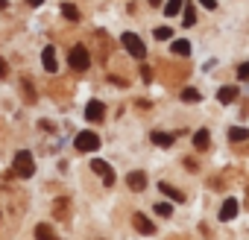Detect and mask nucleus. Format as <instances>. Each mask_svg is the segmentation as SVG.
I'll list each match as a JSON object with an SVG mask.
<instances>
[{
  "label": "nucleus",
  "instance_id": "1",
  "mask_svg": "<svg viewBox=\"0 0 249 240\" xmlns=\"http://www.w3.org/2000/svg\"><path fill=\"white\" fill-rule=\"evenodd\" d=\"M12 170H15V176L30 179V176L36 173V158H33V153H30V150H21V153L15 155V161H12Z\"/></svg>",
  "mask_w": 249,
  "mask_h": 240
},
{
  "label": "nucleus",
  "instance_id": "2",
  "mask_svg": "<svg viewBox=\"0 0 249 240\" xmlns=\"http://www.w3.org/2000/svg\"><path fill=\"white\" fill-rule=\"evenodd\" d=\"M68 65L73 68V70H88L91 68V56H88V50L82 47V44H76V47H71V53H68Z\"/></svg>",
  "mask_w": 249,
  "mask_h": 240
},
{
  "label": "nucleus",
  "instance_id": "3",
  "mask_svg": "<svg viewBox=\"0 0 249 240\" xmlns=\"http://www.w3.org/2000/svg\"><path fill=\"white\" fill-rule=\"evenodd\" d=\"M120 44L126 47L135 59H144V56H147V47H144V41H141L135 33H123V35H120Z\"/></svg>",
  "mask_w": 249,
  "mask_h": 240
},
{
  "label": "nucleus",
  "instance_id": "4",
  "mask_svg": "<svg viewBox=\"0 0 249 240\" xmlns=\"http://www.w3.org/2000/svg\"><path fill=\"white\" fill-rule=\"evenodd\" d=\"M73 147H76L79 153H94V150L100 147V138H97L94 132H88V129H85V132H79V135L73 138Z\"/></svg>",
  "mask_w": 249,
  "mask_h": 240
},
{
  "label": "nucleus",
  "instance_id": "5",
  "mask_svg": "<svg viewBox=\"0 0 249 240\" xmlns=\"http://www.w3.org/2000/svg\"><path fill=\"white\" fill-rule=\"evenodd\" d=\"M91 170H94V173H97V176L103 179V185H106V188H111V185H114V173H111V167H108L106 161H100V158H94V164H91Z\"/></svg>",
  "mask_w": 249,
  "mask_h": 240
},
{
  "label": "nucleus",
  "instance_id": "6",
  "mask_svg": "<svg viewBox=\"0 0 249 240\" xmlns=\"http://www.w3.org/2000/svg\"><path fill=\"white\" fill-rule=\"evenodd\" d=\"M85 117L97 123V120H103V117H106V105H103L100 100H91V103L85 105Z\"/></svg>",
  "mask_w": 249,
  "mask_h": 240
},
{
  "label": "nucleus",
  "instance_id": "7",
  "mask_svg": "<svg viewBox=\"0 0 249 240\" xmlns=\"http://www.w3.org/2000/svg\"><path fill=\"white\" fill-rule=\"evenodd\" d=\"M132 225H135V231H141V234H156V223L147 220L144 214H135V217H132Z\"/></svg>",
  "mask_w": 249,
  "mask_h": 240
},
{
  "label": "nucleus",
  "instance_id": "8",
  "mask_svg": "<svg viewBox=\"0 0 249 240\" xmlns=\"http://www.w3.org/2000/svg\"><path fill=\"white\" fill-rule=\"evenodd\" d=\"M41 65H44L47 73H56L59 65H56V50H53V47H44V50H41Z\"/></svg>",
  "mask_w": 249,
  "mask_h": 240
},
{
  "label": "nucleus",
  "instance_id": "9",
  "mask_svg": "<svg viewBox=\"0 0 249 240\" xmlns=\"http://www.w3.org/2000/svg\"><path fill=\"white\" fill-rule=\"evenodd\" d=\"M237 208H240V205H237V199H226V202H223V208H220V220H223V223L234 220V217H237Z\"/></svg>",
  "mask_w": 249,
  "mask_h": 240
},
{
  "label": "nucleus",
  "instance_id": "10",
  "mask_svg": "<svg viewBox=\"0 0 249 240\" xmlns=\"http://www.w3.org/2000/svg\"><path fill=\"white\" fill-rule=\"evenodd\" d=\"M126 185H129V190H144V188H147V176L135 170V173L126 176Z\"/></svg>",
  "mask_w": 249,
  "mask_h": 240
},
{
  "label": "nucleus",
  "instance_id": "11",
  "mask_svg": "<svg viewBox=\"0 0 249 240\" xmlns=\"http://www.w3.org/2000/svg\"><path fill=\"white\" fill-rule=\"evenodd\" d=\"M159 190H161L164 196H170L173 202H185V199H188V196H185L179 188H173V185H167V182H161V185H159Z\"/></svg>",
  "mask_w": 249,
  "mask_h": 240
},
{
  "label": "nucleus",
  "instance_id": "12",
  "mask_svg": "<svg viewBox=\"0 0 249 240\" xmlns=\"http://www.w3.org/2000/svg\"><path fill=\"white\" fill-rule=\"evenodd\" d=\"M217 100H220V103H234V100H237V88H234V85L220 88V91H217Z\"/></svg>",
  "mask_w": 249,
  "mask_h": 240
},
{
  "label": "nucleus",
  "instance_id": "13",
  "mask_svg": "<svg viewBox=\"0 0 249 240\" xmlns=\"http://www.w3.org/2000/svg\"><path fill=\"white\" fill-rule=\"evenodd\" d=\"M150 138H153V144H159V147H173V141H176V135H167V132H153Z\"/></svg>",
  "mask_w": 249,
  "mask_h": 240
},
{
  "label": "nucleus",
  "instance_id": "14",
  "mask_svg": "<svg viewBox=\"0 0 249 240\" xmlns=\"http://www.w3.org/2000/svg\"><path fill=\"white\" fill-rule=\"evenodd\" d=\"M36 240H59V237H56V231L50 225L41 223V225H36Z\"/></svg>",
  "mask_w": 249,
  "mask_h": 240
},
{
  "label": "nucleus",
  "instance_id": "15",
  "mask_svg": "<svg viewBox=\"0 0 249 240\" xmlns=\"http://www.w3.org/2000/svg\"><path fill=\"white\" fill-rule=\"evenodd\" d=\"M246 138H249V129H243V126H231L229 129V141L237 144V141H246Z\"/></svg>",
  "mask_w": 249,
  "mask_h": 240
},
{
  "label": "nucleus",
  "instance_id": "16",
  "mask_svg": "<svg viewBox=\"0 0 249 240\" xmlns=\"http://www.w3.org/2000/svg\"><path fill=\"white\" fill-rule=\"evenodd\" d=\"M208 141H211V138H208V129H199V132L194 135V147H196V150H208Z\"/></svg>",
  "mask_w": 249,
  "mask_h": 240
},
{
  "label": "nucleus",
  "instance_id": "17",
  "mask_svg": "<svg viewBox=\"0 0 249 240\" xmlns=\"http://www.w3.org/2000/svg\"><path fill=\"white\" fill-rule=\"evenodd\" d=\"M62 15H65L68 21H79V9H76L73 3H62Z\"/></svg>",
  "mask_w": 249,
  "mask_h": 240
},
{
  "label": "nucleus",
  "instance_id": "18",
  "mask_svg": "<svg viewBox=\"0 0 249 240\" xmlns=\"http://www.w3.org/2000/svg\"><path fill=\"white\" fill-rule=\"evenodd\" d=\"M170 50H173L176 56H191V44H188V41H173Z\"/></svg>",
  "mask_w": 249,
  "mask_h": 240
},
{
  "label": "nucleus",
  "instance_id": "19",
  "mask_svg": "<svg viewBox=\"0 0 249 240\" xmlns=\"http://www.w3.org/2000/svg\"><path fill=\"white\" fill-rule=\"evenodd\" d=\"M182 12V0H167L164 3V15H179Z\"/></svg>",
  "mask_w": 249,
  "mask_h": 240
},
{
  "label": "nucleus",
  "instance_id": "20",
  "mask_svg": "<svg viewBox=\"0 0 249 240\" xmlns=\"http://www.w3.org/2000/svg\"><path fill=\"white\" fill-rule=\"evenodd\" d=\"M153 35H156V41H170V38H173V30H170V27H159Z\"/></svg>",
  "mask_w": 249,
  "mask_h": 240
},
{
  "label": "nucleus",
  "instance_id": "21",
  "mask_svg": "<svg viewBox=\"0 0 249 240\" xmlns=\"http://www.w3.org/2000/svg\"><path fill=\"white\" fill-rule=\"evenodd\" d=\"M182 24H185V27H194V24H196V12L191 9V3H188V9H185V15H182Z\"/></svg>",
  "mask_w": 249,
  "mask_h": 240
},
{
  "label": "nucleus",
  "instance_id": "22",
  "mask_svg": "<svg viewBox=\"0 0 249 240\" xmlns=\"http://www.w3.org/2000/svg\"><path fill=\"white\" fill-rule=\"evenodd\" d=\"M182 100H185V103H196V100H199V91H196V88H185V91H182Z\"/></svg>",
  "mask_w": 249,
  "mask_h": 240
},
{
  "label": "nucleus",
  "instance_id": "23",
  "mask_svg": "<svg viewBox=\"0 0 249 240\" xmlns=\"http://www.w3.org/2000/svg\"><path fill=\"white\" fill-rule=\"evenodd\" d=\"M156 214H159V217H170V214H173V205H170V202H159V205H156Z\"/></svg>",
  "mask_w": 249,
  "mask_h": 240
},
{
  "label": "nucleus",
  "instance_id": "24",
  "mask_svg": "<svg viewBox=\"0 0 249 240\" xmlns=\"http://www.w3.org/2000/svg\"><path fill=\"white\" fill-rule=\"evenodd\" d=\"M237 79H246V82H249V62H243V65L237 68Z\"/></svg>",
  "mask_w": 249,
  "mask_h": 240
},
{
  "label": "nucleus",
  "instance_id": "25",
  "mask_svg": "<svg viewBox=\"0 0 249 240\" xmlns=\"http://www.w3.org/2000/svg\"><path fill=\"white\" fill-rule=\"evenodd\" d=\"M199 3H202L205 9H217V0H199Z\"/></svg>",
  "mask_w": 249,
  "mask_h": 240
},
{
  "label": "nucleus",
  "instance_id": "26",
  "mask_svg": "<svg viewBox=\"0 0 249 240\" xmlns=\"http://www.w3.org/2000/svg\"><path fill=\"white\" fill-rule=\"evenodd\" d=\"M6 73H9V68H6V62H3V59H0V76H6Z\"/></svg>",
  "mask_w": 249,
  "mask_h": 240
},
{
  "label": "nucleus",
  "instance_id": "27",
  "mask_svg": "<svg viewBox=\"0 0 249 240\" xmlns=\"http://www.w3.org/2000/svg\"><path fill=\"white\" fill-rule=\"evenodd\" d=\"M147 3H150V6H161V3H164V0H147Z\"/></svg>",
  "mask_w": 249,
  "mask_h": 240
},
{
  "label": "nucleus",
  "instance_id": "28",
  "mask_svg": "<svg viewBox=\"0 0 249 240\" xmlns=\"http://www.w3.org/2000/svg\"><path fill=\"white\" fill-rule=\"evenodd\" d=\"M44 3V0H30V6H41Z\"/></svg>",
  "mask_w": 249,
  "mask_h": 240
},
{
  "label": "nucleus",
  "instance_id": "29",
  "mask_svg": "<svg viewBox=\"0 0 249 240\" xmlns=\"http://www.w3.org/2000/svg\"><path fill=\"white\" fill-rule=\"evenodd\" d=\"M0 9H6V0H0Z\"/></svg>",
  "mask_w": 249,
  "mask_h": 240
}]
</instances>
